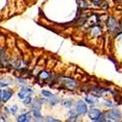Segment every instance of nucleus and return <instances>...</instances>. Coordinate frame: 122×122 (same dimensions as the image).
<instances>
[{
  "label": "nucleus",
  "mask_w": 122,
  "mask_h": 122,
  "mask_svg": "<svg viewBox=\"0 0 122 122\" xmlns=\"http://www.w3.org/2000/svg\"><path fill=\"white\" fill-rule=\"evenodd\" d=\"M89 116H90L91 120H94V121H105L104 116L102 115V112L99 109H96V108L90 110Z\"/></svg>",
  "instance_id": "f257e3e1"
},
{
  "label": "nucleus",
  "mask_w": 122,
  "mask_h": 122,
  "mask_svg": "<svg viewBox=\"0 0 122 122\" xmlns=\"http://www.w3.org/2000/svg\"><path fill=\"white\" fill-rule=\"evenodd\" d=\"M107 117L108 118V120H111V121H119L120 118H121V114L118 110H109L107 114Z\"/></svg>",
  "instance_id": "f03ea898"
},
{
  "label": "nucleus",
  "mask_w": 122,
  "mask_h": 122,
  "mask_svg": "<svg viewBox=\"0 0 122 122\" xmlns=\"http://www.w3.org/2000/svg\"><path fill=\"white\" fill-rule=\"evenodd\" d=\"M87 111H88V108H87V106L85 105V103L82 101H79L76 105V113L83 115V114L87 113Z\"/></svg>",
  "instance_id": "7ed1b4c3"
},
{
  "label": "nucleus",
  "mask_w": 122,
  "mask_h": 122,
  "mask_svg": "<svg viewBox=\"0 0 122 122\" xmlns=\"http://www.w3.org/2000/svg\"><path fill=\"white\" fill-rule=\"evenodd\" d=\"M64 84L68 89H75L78 86V82H76L75 80H73L71 78H65L64 79Z\"/></svg>",
  "instance_id": "20e7f679"
},
{
  "label": "nucleus",
  "mask_w": 122,
  "mask_h": 122,
  "mask_svg": "<svg viewBox=\"0 0 122 122\" xmlns=\"http://www.w3.org/2000/svg\"><path fill=\"white\" fill-rule=\"evenodd\" d=\"M29 93H32V90L30 89V88H27V87H24L21 91H20V93H19V98L20 99H25L26 96H28L29 95Z\"/></svg>",
  "instance_id": "39448f33"
},
{
  "label": "nucleus",
  "mask_w": 122,
  "mask_h": 122,
  "mask_svg": "<svg viewBox=\"0 0 122 122\" xmlns=\"http://www.w3.org/2000/svg\"><path fill=\"white\" fill-rule=\"evenodd\" d=\"M13 95V92L11 90H9V89H6L5 91H3L2 92V101L4 102V103H6V102L12 97Z\"/></svg>",
  "instance_id": "423d86ee"
},
{
  "label": "nucleus",
  "mask_w": 122,
  "mask_h": 122,
  "mask_svg": "<svg viewBox=\"0 0 122 122\" xmlns=\"http://www.w3.org/2000/svg\"><path fill=\"white\" fill-rule=\"evenodd\" d=\"M30 118H31V115H30V113H28V112H26V113H24V114H21L19 117H18V121L19 122H27V121H29L30 120Z\"/></svg>",
  "instance_id": "0eeeda50"
},
{
  "label": "nucleus",
  "mask_w": 122,
  "mask_h": 122,
  "mask_svg": "<svg viewBox=\"0 0 122 122\" xmlns=\"http://www.w3.org/2000/svg\"><path fill=\"white\" fill-rule=\"evenodd\" d=\"M51 98H52V99H51L50 101H49V103H50V105H52V106H55V105H57L58 103H59V99L57 98V97H55L54 95L52 96V97H51Z\"/></svg>",
  "instance_id": "6e6552de"
},
{
  "label": "nucleus",
  "mask_w": 122,
  "mask_h": 122,
  "mask_svg": "<svg viewBox=\"0 0 122 122\" xmlns=\"http://www.w3.org/2000/svg\"><path fill=\"white\" fill-rule=\"evenodd\" d=\"M32 111H33V115H34V117H35L36 119L40 120V118H42V115H41V114H40V111H39V110L33 109Z\"/></svg>",
  "instance_id": "1a4fd4ad"
},
{
  "label": "nucleus",
  "mask_w": 122,
  "mask_h": 122,
  "mask_svg": "<svg viewBox=\"0 0 122 122\" xmlns=\"http://www.w3.org/2000/svg\"><path fill=\"white\" fill-rule=\"evenodd\" d=\"M24 104H25V106L30 105V104H31V98H30L29 96H26V97L24 99Z\"/></svg>",
  "instance_id": "9d476101"
},
{
  "label": "nucleus",
  "mask_w": 122,
  "mask_h": 122,
  "mask_svg": "<svg viewBox=\"0 0 122 122\" xmlns=\"http://www.w3.org/2000/svg\"><path fill=\"white\" fill-rule=\"evenodd\" d=\"M42 95H43V97H45V98H51V97L53 96V94L51 93V92H49V91H45V90L42 91Z\"/></svg>",
  "instance_id": "9b49d317"
},
{
  "label": "nucleus",
  "mask_w": 122,
  "mask_h": 122,
  "mask_svg": "<svg viewBox=\"0 0 122 122\" xmlns=\"http://www.w3.org/2000/svg\"><path fill=\"white\" fill-rule=\"evenodd\" d=\"M49 72H47V71H42L41 73L39 74V77L40 78H42V79H46V78H48L49 77Z\"/></svg>",
  "instance_id": "f8f14e48"
},
{
  "label": "nucleus",
  "mask_w": 122,
  "mask_h": 122,
  "mask_svg": "<svg viewBox=\"0 0 122 122\" xmlns=\"http://www.w3.org/2000/svg\"><path fill=\"white\" fill-rule=\"evenodd\" d=\"M63 104H64V106H66V107H71V106H72V101H71V100H65Z\"/></svg>",
  "instance_id": "ddd939ff"
},
{
  "label": "nucleus",
  "mask_w": 122,
  "mask_h": 122,
  "mask_svg": "<svg viewBox=\"0 0 122 122\" xmlns=\"http://www.w3.org/2000/svg\"><path fill=\"white\" fill-rule=\"evenodd\" d=\"M85 101L87 102V103H89V104H94L95 102H96L95 99H93V98H88V97L85 98Z\"/></svg>",
  "instance_id": "4468645a"
},
{
  "label": "nucleus",
  "mask_w": 122,
  "mask_h": 122,
  "mask_svg": "<svg viewBox=\"0 0 122 122\" xmlns=\"http://www.w3.org/2000/svg\"><path fill=\"white\" fill-rule=\"evenodd\" d=\"M17 109H18V107H17V106H14V107H11V109H10V112H11L12 114H16Z\"/></svg>",
  "instance_id": "2eb2a0df"
},
{
  "label": "nucleus",
  "mask_w": 122,
  "mask_h": 122,
  "mask_svg": "<svg viewBox=\"0 0 122 122\" xmlns=\"http://www.w3.org/2000/svg\"><path fill=\"white\" fill-rule=\"evenodd\" d=\"M45 120H46V121H54V122H59V121H60V120L55 119V118H52V117H47Z\"/></svg>",
  "instance_id": "dca6fc26"
},
{
  "label": "nucleus",
  "mask_w": 122,
  "mask_h": 122,
  "mask_svg": "<svg viewBox=\"0 0 122 122\" xmlns=\"http://www.w3.org/2000/svg\"><path fill=\"white\" fill-rule=\"evenodd\" d=\"M76 118H77L76 115H75V116H70V117L68 118V121H75V120H77Z\"/></svg>",
  "instance_id": "f3484780"
},
{
  "label": "nucleus",
  "mask_w": 122,
  "mask_h": 122,
  "mask_svg": "<svg viewBox=\"0 0 122 122\" xmlns=\"http://www.w3.org/2000/svg\"><path fill=\"white\" fill-rule=\"evenodd\" d=\"M105 106H108V107H112L114 106L113 104H109V102H105Z\"/></svg>",
  "instance_id": "a211bd4d"
},
{
  "label": "nucleus",
  "mask_w": 122,
  "mask_h": 122,
  "mask_svg": "<svg viewBox=\"0 0 122 122\" xmlns=\"http://www.w3.org/2000/svg\"><path fill=\"white\" fill-rule=\"evenodd\" d=\"M1 101H2V91L0 90V104H1Z\"/></svg>",
  "instance_id": "6ab92c4d"
}]
</instances>
